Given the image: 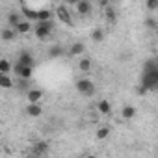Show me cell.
I'll use <instances>...</instances> for the list:
<instances>
[{
	"mask_svg": "<svg viewBox=\"0 0 158 158\" xmlns=\"http://www.w3.org/2000/svg\"><path fill=\"white\" fill-rule=\"evenodd\" d=\"M141 84H143L149 91L158 89V69H154L152 65H149V67L145 69V73H143V80H141Z\"/></svg>",
	"mask_w": 158,
	"mask_h": 158,
	"instance_id": "6da1fadb",
	"label": "cell"
},
{
	"mask_svg": "<svg viewBox=\"0 0 158 158\" xmlns=\"http://www.w3.org/2000/svg\"><path fill=\"white\" fill-rule=\"evenodd\" d=\"M52 28H54V24H52L50 21H45V23L37 21V23H35V26H34V34H35V37H37L39 41H45V39H48V37H50Z\"/></svg>",
	"mask_w": 158,
	"mask_h": 158,
	"instance_id": "7a4b0ae2",
	"label": "cell"
},
{
	"mask_svg": "<svg viewBox=\"0 0 158 158\" xmlns=\"http://www.w3.org/2000/svg\"><path fill=\"white\" fill-rule=\"evenodd\" d=\"M76 89H78V93H82L86 97L95 95V84L89 80V78H80V80L76 82Z\"/></svg>",
	"mask_w": 158,
	"mask_h": 158,
	"instance_id": "3957f363",
	"label": "cell"
},
{
	"mask_svg": "<svg viewBox=\"0 0 158 158\" xmlns=\"http://www.w3.org/2000/svg\"><path fill=\"white\" fill-rule=\"evenodd\" d=\"M13 71H15V74L21 78V80H30L32 78V73H34V67H30V65H23V63H15L13 65Z\"/></svg>",
	"mask_w": 158,
	"mask_h": 158,
	"instance_id": "277c9868",
	"label": "cell"
},
{
	"mask_svg": "<svg viewBox=\"0 0 158 158\" xmlns=\"http://www.w3.org/2000/svg\"><path fill=\"white\" fill-rule=\"evenodd\" d=\"M56 17H58V21L60 23H63V24H67V26H71V13H69V10L65 8V6H58L56 8Z\"/></svg>",
	"mask_w": 158,
	"mask_h": 158,
	"instance_id": "5b68a950",
	"label": "cell"
},
{
	"mask_svg": "<svg viewBox=\"0 0 158 158\" xmlns=\"http://www.w3.org/2000/svg\"><path fill=\"white\" fill-rule=\"evenodd\" d=\"M26 114L30 117H39L43 114V106L39 102H28V108H26Z\"/></svg>",
	"mask_w": 158,
	"mask_h": 158,
	"instance_id": "8992f818",
	"label": "cell"
},
{
	"mask_svg": "<svg viewBox=\"0 0 158 158\" xmlns=\"http://www.w3.org/2000/svg\"><path fill=\"white\" fill-rule=\"evenodd\" d=\"M19 63H23V65H30V67H34L35 65V60H34V54L32 52H21L19 54V60H17Z\"/></svg>",
	"mask_w": 158,
	"mask_h": 158,
	"instance_id": "52a82bcc",
	"label": "cell"
},
{
	"mask_svg": "<svg viewBox=\"0 0 158 158\" xmlns=\"http://www.w3.org/2000/svg\"><path fill=\"white\" fill-rule=\"evenodd\" d=\"M74 8H76V13L78 15H88L89 11H91V4L88 2V0H80V2H78V4H74Z\"/></svg>",
	"mask_w": 158,
	"mask_h": 158,
	"instance_id": "ba28073f",
	"label": "cell"
},
{
	"mask_svg": "<svg viewBox=\"0 0 158 158\" xmlns=\"http://www.w3.org/2000/svg\"><path fill=\"white\" fill-rule=\"evenodd\" d=\"M26 97H28V102H41V99H43V89H37V88L28 89Z\"/></svg>",
	"mask_w": 158,
	"mask_h": 158,
	"instance_id": "9c48e42d",
	"label": "cell"
},
{
	"mask_svg": "<svg viewBox=\"0 0 158 158\" xmlns=\"http://www.w3.org/2000/svg\"><path fill=\"white\" fill-rule=\"evenodd\" d=\"M15 30H17L21 35H24V34H30V32H32V21H28V19L21 21V23L15 26Z\"/></svg>",
	"mask_w": 158,
	"mask_h": 158,
	"instance_id": "30bf717a",
	"label": "cell"
},
{
	"mask_svg": "<svg viewBox=\"0 0 158 158\" xmlns=\"http://www.w3.org/2000/svg\"><path fill=\"white\" fill-rule=\"evenodd\" d=\"M84 52H86V45L80 43V41L73 43L71 48H69V54H71V56H80V54H84Z\"/></svg>",
	"mask_w": 158,
	"mask_h": 158,
	"instance_id": "8fae6325",
	"label": "cell"
},
{
	"mask_svg": "<svg viewBox=\"0 0 158 158\" xmlns=\"http://www.w3.org/2000/svg\"><path fill=\"white\" fill-rule=\"evenodd\" d=\"M21 13L24 15V19H28V21H32V23H37V21H39V13H37V10H30V8L24 6Z\"/></svg>",
	"mask_w": 158,
	"mask_h": 158,
	"instance_id": "7c38bea8",
	"label": "cell"
},
{
	"mask_svg": "<svg viewBox=\"0 0 158 158\" xmlns=\"http://www.w3.org/2000/svg\"><path fill=\"white\" fill-rule=\"evenodd\" d=\"M97 110H99V114L108 115V114H112V104H110L106 99H101V101L97 102Z\"/></svg>",
	"mask_w": 158,
	"mask_h": 158,
	"instance_id": "4fadbf2b",
	"label": "cell"
},
{
	"mask_svg": "<svg viewBox=\"0 0 158 158\" xmlns=\"http://www.w3.org/2000/svg\"><path fill=\"white\" fill-rule=\"evenodd\" d=\"M136 114H138V112H136V108H134V106H130V104H128V106H123V110H121V117H123V119H127V121L134 119V117H136Z\"/></svg>",
	"mask_w": 158,
	"mask_h": 158,
	"instance_id": "5bb4252c",
	"label": "cell"
},
{
	"mask_svg": "<svg viewBox=\"0 0 158 158\" xmlns=\"http://www.w3.org/2000/svg\"><path fill=\"white\" fill-rule=\"evenodd\" d=\"M13 86V80H11V76L8 73H2L0 74V88H4V89H10Z\"/></svg>",
	"mask_w": 158,
	"mask_h": 158,
	"instance_id": "9a60e30c",
	"label": "cell"
},
{
	"mask_svg": "<svg viewBox=\"0 0 158 158\" xmlns=\"http://www.w3.org/2000/svg\"><path fill=\"white\" fill-rule=\"evenodd\" d=\"M17 34H19V32H17L15 28H11V26H10V28H4V30H2V41H6V43H8V41L15 39V35H17Z\"/></svg>",
	"mask_w": 158,
	"mask_h": 158,
	"instance_id": "2e32d148",
	"label": "cell"
},
{
	"mask_svg": "<svg viewBox=\"0 0 158 158\" xmlns=\"http://www.w3.org/2000/svg\"><path fill=\"white\" fill-rule=\"evenodd\" d=\"M91 67H93V63H91V60H89V58H82V60H80V63H78V69H80L82 73H89V71H91Z\"/></svg>",
	"mask_w": 158,
	"mask_h": 158,
	"instance_id": "e0dca14e",
	"label": "cell"
},
{
	"mask_svg": "<svg viewBox=\"0 0 158 158\" xmlns=\"http://www.w3.org/2000/svg\"><path fill=\"white\" fill-rule=\"evenodd\" d=\"M93 43H101V41H104V30H101V28H95L93 32H91V37H89Z\"/></svg>",
	"mask_w": 158,
	"mask_h": 158,
	"instance_id": "ac0fdd59",
	"label": "cell"
},
{
	"mask_svg": "<svg viewBox=\"0 0 158 158\" xmlns=\"http://www.w3.org/2000/svg\"><path fill=\"white\" fill-rule=\"evenodd\" d=\"M13 67H11V63H10V60L8 58H2L0 60V73H10Z\"/></svg>",
	"mask_w": 158,
	"mask_h": 158,
	"instance_id": "d6986e66",
	"label": "cell"
},
{
	"mask_svg": "<svg viewBox=\"0 0 158 158\" xmlns=\"http://www.w3.org/2000/svg\"><path fill=\"white\" fill-rule=\"evenodd\" d=\"M37 13H39V21H41V23L52 19V11H48V10H37Z\"/></svg>",
	"mask_w": 158,
	"mask_h": 158,
	"instance_id": "ffe728a7",
	"label": "cell"
},
{
	"mask_svg": "<svg viewBox=\"0 0 158 158\" xmlns=\"http://www.w3.org/2000/svg\"><path fill=\"white\" fill-rule=\"evenodd\" d=\"M47 151H48V145L41 141V143H37V145L34 147V151H32V152H34V154H45Z\"/></svg>",
	"mask_w": 158,
	"mask_h": 158,
	"instance_id": "44dd1931",
	"label": "cell"
},
{
	"mask_svg": "<svg viewBox=\"0 0 158 158\" xmlns=\"http://www.w3.org/2000/svg\"><path fill=\"white\" fill-rule=\"evenodd\" d=\"M19 23H21V17H19L17 13H10V17H8V24H10L11 28H15Z\"/></svg>",
	"mask_w": 158,
	"mask_h": 158,
	"instance_id": "7402d4cb",
	"label": "cell"
},
{
	"mask_svg": "<svg viewBox=\"0 0 158 158\" xmlns=\"http://www.w3.org/2000/svg\"><path fill=\"white\" fill-rule=\"evenodd\" d=\"M104 15H106V21L108 23H114L115 21V11H114V8H104Z\"/></svg>",
	"mask_w": 158,
	"mask_h": 158,
	"instance_id": "603a6c76",
	"label": "cell"
},
{
	"mask_svg": "<svg viewBox=\"0 0 158 158\" xmlns=\"http://www.w3.org/2000/svg\"><path fill=\"white\" fill-rule=\"evenodd\" d=\"M108 136H110V128L108 127H102V128L97 130V139H106Z\"/></svg>",
	"mask_w": 158,
	"mask_h": 158,
	"instance_id": "cb8c5ba5",
	"label": "cell"
},
{
	"mask_svg": "<svg viewBox=\"0 0 158 158\" xmlns=\"http://www.w3.org/2000/svg\"><path fill=\"white\" fill-rule=\"evenodd\" d=\"M147 10H151V11H154V10H158V0H147Z\"/></svg>",
	"mask_w": 158,
	"mask_h": 158,
	"instance_id": "d4e9b609",
	"label": "cell"
},
{
	"mask_svg": "<svg viewBox=\"0 0 158 158\" xmlns=\"http://www.w3.org/2000/svg\"><path fill=\"white\" fill-rule=\"evenodd\" d=\"M61 54H63V48H61V47H54V48H50V56H52V58L61 56Z\"/></svg>",
	"mask_w": 158,
	"mask_h": 158,
	"instance_id": "484cf974",
	"label": "cell"
},
{
	"mask_svg": "<svg viewBox=\"0 0 158 158\" xmlns=\"http://www.w3.org/2000/svg\"><path fill=\"white\" fill-rule=\"evenodd\" d=\"M145 24H147V28H151V30H156V28H158V23H156L154 19H147Z\"/></svg>",
	"mask_w": 158,
	"mask_h": 158,
	"instance_id": "4316f807",
	"label": "cell"
},
{
	"mask_svg": "<svg viewBox=\"0 0 158 158\" xmlns=\"http://www.w3.org/2000/svg\"><path fill=\"white\" fill-rule=\"evenodd\" d=\"M99 6H101L102 10H104V8H108V6H110V0H99Z\"/></svg>",
	"mask_w": 158,
	"mask_h": 158,
	"instance_id": "83f0119b",
	"label": "cell"
},
{
	"mask_svg": "<svg viewBox=\"0 0 158 158\" xmlns=\"http://www.w3.org/2000/svg\"><path fill=\"white\" fill-rule=\"evenodd\" d=\"M67 2H69V4H78L80 0H67Z\"/></svg>",
	"mask_w": 158,
	"mask_h": 158,
	"instance_id": "f1b7e54d",
	"label": "cell"
},
{
	"mask_svg": "<svg viewBox=\"0 0 158 158\" xmlns=\"http://www.w3.org/2000/svg\"><path fill=\"white\" fill-rule=\"evenodd\" d=\"M154 32H156V35H158V28H156V30H154Z\"/></svg>",
	"mask_w": 158,
	"mask_h": 158,
	"instance_id": "f546056e",
	"label": "cell"
},
{
	"mask_svg": "<svg viewBox=\"0 0 158 158\" xmlns=\"http://www.w3.org/2000/svg\"><path fill=\"white\" fill-rule=\"evenodd\" d=\"M21 2H26V0H21Z\"/></svg>",
	"mask_w": 158,
	"mask_h": 158,
	"instance_id": "4dcf8cb0",
	"label": "cell"
}]
</instances>
